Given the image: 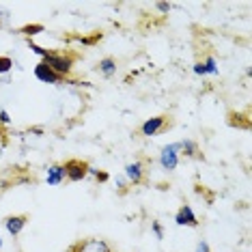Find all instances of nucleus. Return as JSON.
Wrapping results in <instances>:
<instances>
[{"instance_id": "obj_1", "label": "nucleus", "mask_w": 252, "mask_h": 252, "mask_svg": "<svg viewBox=\"0 0 252 252\" xmlns=\"http://www.w3.org/2000/svg\"><path fill=\"white\" fill-rule=\"evenodd\" d=\"M43 65H48L54 73H59L63 80H69V76L73 73V63H76V56L69 52H54L50 50L48 56L41 61Z\"/></svg>"}, {"instance_id": "obj_2", "label": "nucleus", "mask_w": 252, "mask_h": 252, "mask_svg": "<svg viewBox=\"0 0 252 252\" xmlns=\"http://www.w3.org/2000/svg\"><path fill=\"white\" fill-rule=\"evenodd\" d=\"M179 158H181L179 156V142H170V145L162 147L158 162L162 166V170L173 173V170H177V166H179Z\"/></svg>"}, {"instance_id": "obj_3", "label": "nucleus", "mask_w": 252, "mask_h": 252, "mask_svg": "<svg viewBox=\"0 0 252 252\" xmlns=\"http://www.w3.org/2000/svg\"><path fill=\"white\" fill-rule=\"evenodd\" d=\"M65 252H112V246L106 239L91 237V239H82V242L71 244Z\"/></svg>"}, {"instance_id": "obj_4", "label": "nucleus", "mask_w": 252, "mask_h": 252, "mask_svg": "<svg viewBox=\"0 0 252 252\" xmlns=\"http://www.w3.org/2000/svg\"><path fill=\"white\" fill-rule=\"evenodd\" d=\"M65 170H67V181H84L89 177V164L84 159H67L65 164Z\"/></svg>"}, {"instance_id": "obj_5", "label": "nucleus", "mask_w": 252, "mask_h": 252, "mask_svg": "<svg viewBox=\"0 0 252 252\" xmlns=\"http://www.w3.org/2000/svg\"><path fill=\"white\" fill-rule=\"evenodd\" d=\"M147 177V166L142 159H134V162H129L125 166V179H127L131 186H140L142 181H145Z\"/></svg>"}, {"instance_id": "obj_6", "label": "nucleus", "mask_w": 252, "mask_h": 252, "mask_svg": "<svg viewBox=\"0 0 252 252\" xmlns=\"http://www.w3.org/2000/svg\"><path fill=\"white\" fill-rule=\"evenodd\" d=\"M175 224L177 226H188V228H198L200 222H198V218H196V214H194V209L190 207V205H181L175 214Z\"/></svg>"}, {"instance_id": "obj_7", "label": "nucleus", "mask_w": 252, "mask_h": 252, "mask_svg": "<svg viewBox=\"0 0 252 252\" xmlns=\"http://www.w3.org/2000/svg\"><path fill=\"white\" fill-rule=\"evenodd\" d=\"M166 123H168V117H164V114H159V117H151V119H147V121L140 125V134L145 136V138L158 136L159 131H164Z\"/></svg>"}, {"instance_id": "obj_8", "label": "nucleus", "mask_w": 252, "mask_h": 252, "mask_svg": "<svg viewBox=\"0 0 252 252\" xmlns=\"http://www.w3.org/2000/svg\"><path fill=\"white\" fill-rule=\"evenodd\" d=\"M32 73H35V78L39 80V82H43V84H61V82H65V80L59 76V73H54L48 65H43L41 61H39L37 65H35Z\"/></svg>"}, {"instance_id": "obj_9", "label": "nucleus", "mask_w": 252, "mask_h": 252, "mask_svg": "<svg viewBox=\"0 0 252 252\" xmlns=\"http://www.w3.org/2000/svg\"><path fill=\"white\" fill-rule=\"evenodd\" d=\"M28 224V216L26 214H18V216H7L4 218V228L11 237H18Z\"/></svg>"}, {"instance_id": "obj_10", "label": "nucleus", "mask_w": 252, "mask_h": 252, "mask_svg": "<svg viewBox=\"0 0 252 252\" xmlns=\"http://www.w3.org/2000/svg\"><path fill=\"white\" fill-rule=\"evenodd\" d=\"M65 179H67V170L63 164H50L48 166V170H45V183H48V186L56 188Z\"/></svg>"}, {"instance_id": "obj_11", "label": "nucleus", "mask_w": 252, "mask_h": 252, "mask_svg": "<svg viewBox=\"0 0 252 252\" xmlns=\"http://www.w3.org/2000/svg\"><path fill=\"white\" fill-rule=\"evenodd\" d=\"M97 69L104 78H112L114 73H117V59H112V56H106V59H101L97 63Z\"/></svg>"}, {"instance_id": "obj_12", "label": "nucleus", "mask_w": 252, "mask_h": 252, "mask_svg": "<svg viewBox=\"0 0 252 252\" xmlns=\"http://www.w3.org/2000/svg\"><path fill=\"white\" fill-rule=\"evenodd\" d=\"M179 156L183 158H203L200 156V149L194 140H181L179 142Z\"/></svg>"}, {"instance_id": "obj_13", "label": "nucleus", "mask_w": 252, "mask_h": 252, "mask_svg": "<svg viewBox=\"0 0 252 252\" xmlns=\"http://www.w3.org/2000/svg\"><path fill=\"white\" fill-rule=\"evenodd\" d=\"M43 31H45L43 24H26V26L20 28V32H22V35H24L26 39L35 37V35H39V32H43Z\"/></svg>"}, {"instance_id": "obj_14", "label": "nucleus", "mask_w": 252, "mask_h": 252, "mask_svg": "<svg viewBox=\"0 0 252 252\" xmlns=\"http://www.w3.org/2000/svg\"><path fill=\"white\" fill-rule=\"evenodd\" d=\"M203 63V67H205V76H218V61H216V56H207L205 61H200Z\"/></svg>"}, {"instance_id": "obj_15", "label": "nucleus", "mask_w": 252, "mask_h": 252, "mask_svg": "<svg viewBox=\"0 0 252 252\" xmlns=\"http://www.w3.org/2000/svg\"><path fill=\"white\" fill-rule=\"evenodd\" d=\"M89 175L93 177L97 183H108L110 181V175L106 173V170H99V168H93V166H89Z\"/></svg>"}, {"instance_id": "obj_16", "label": "nucleus", "mask_w": 252, "mask_h": 252, "mask_svg": "<svg viewBox=\"0 0 252 252\" xmlns=\"http://www.w3.org/2000/svg\"><path fill=\"white\" fill-rule=\"evenodd\" d=\"M13 69V59L11 56H0V76H7Z\"/></svg>"}, {"instance_id": "obj_17", "label": "nucleus", "mask_w": 252, "mask_h": 252, "mask_svg": "<svg viewBox=\"0 0 252 252\" xmlns=\"http://www.w3.org/2000/svg\"><path fill=\"white\" fill-rule=\"evenodd\" d=\"M101 37H104L101 32H95L93 37H78V41L82 43V45H95V43H99V41H101Z\"/></svg>"}, {"instance_id": "obj_18", "label": "nucleus", "mask_w": 252, "mask_h": 252, "mask_svg": "<svg viewBox=\"0 0 252 252\" xmlns=\"http://www.w3.org/2000/svg\"><path fill=\"white\" fill-rule=\"evenodd\" d=\"M28 48H31L32 50V52H35L37 56H39V59H45V56H48V52H50V50H45V48H41V45H37L35 41H28Z\"/></svg>"}, {"instance_id": "obj_19", "label": "nucleus", "mask_w": 252, "mask_h": 252, "mask_svg": "<svg viewBox=\"0 0 252 252\" xmlns=\"http://www.w3.org/2000/svg\"><path fill=\"white\" fill-rule=\"evenodd\" d=\"M151 231H153V235H156V239H159V242H162V239H164V226L159 224L158 220L151 222Z\"/></svg>"}, {"instance_id": "obj_20", "label": "nucleus", "mask_w": 252, "mask_h": 252, "mask_svg": "<svg viewBox=\"0 0 252 252\" xmlns=\"http://www.w3.org/2000/svg\"><path fill=\"white\" fill-rule=\"evenodd\" d=\"M9 125H11V117H9V112L2 108V110H0V127H9Z\"/></svg>"}, {"instance_id": "obj_21", "label": "nucleus", "mask_w": 252, "mask_h": 252, "mask_svg": "<svg viewBox=\"0 0 252 252\" xmlns=\"http://www.w3.org/2000/svg\"><path fill=\"white\" fill-rule=\"evenodd\" d=\"M156 9L159 11V13H164V15H166L170 9H173V4H170V2H156Z\"/></svg>"}, {"instance_id": "obj_22", "label": "nucleus", "mask_w": 252, "mask_h": 252, "mask_svg": "<svg viewBox=\"0 0 252 252\" xmlns=\"http://www.w3.org/2000/svg\"><path fill=\"white\" fill-rule=\"evenodd\" d=\"M194 252H211V248H209V244L205 242V239H200V242L196 244V250Z\"/></svg>"}, {"instance_id": "obj_23", "label": "nucleus", "mask_w": 252, "mask_h": 252, "mask_svg": "<svg viewBox=\"0 0 252 252\" xmlns=\"http://www.w3.org/2000/svg\"><path fill=\"white\" fill-rule=\"evenodd\" d=\"M192 71L196 73V76H205V67H203V63H194V67H192Z\"/></svg>"}, {"instance_id": "obj_24", "label": "nucleus", "mask_w": 252, "mask_h": 252, "mask_svg": "<svg viewBox=\"0 0 252 252\" xmlns=\"http://www.w3.org/2000/svg\"><path fill=\"white\" fill-rule=\"evenodd\" d=\"M7 186H9L7 181H2V179H0V190H2V188H7Z\"/></svg>"}, {"instance_id": "obj_25", "label": "nucleus", "mask_w": 252, "mask_h": 252, "mask_svg": "<svg viewBox=\"0 0 252 252\" xmlns=\"http://www.w3.org/2000/svg\"><path fill=\"white\" fill-rule=\"evenodd\" d=\"M0 248H2V237H0Z\"/></svg>"}, {"instance_id": "obj_26", "label": "nucleus", "mask_w": 252, "mask_h": 252, "mask_svg": "<svg viewBox=\"0 0 252 252\" xmlns=\"http://www.w3.org/2000/svg\"><path fill=\"white\" fill-rule=\"evenodd\" d=\"M0 158H2V147H0Z\"/></svg>"}]
</instances>
